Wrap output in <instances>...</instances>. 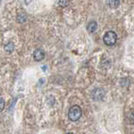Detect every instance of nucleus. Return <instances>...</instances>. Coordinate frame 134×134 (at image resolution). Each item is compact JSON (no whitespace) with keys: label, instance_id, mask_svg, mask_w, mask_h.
Listing matches in <instances>:
<instances>
[{"label":"nucleus","instance_id":"nucleus-1","mask_svg":"<svg viewBox=\"0 0 134 134\" xmlns=\"http://www.w3.org/2000/svg\"><path fill=\"white\" fill-rule=\"evenodd\" d=\"M82 115V110L77 105L71 107L68 111V117L70 121H78Z\"/></svg>","mask_w":134,"mask_h":134},{"label":"nucleus","instance_id":"nucleus-2","mask_svg":"<svg viewBox=\"0 0 134 134\" xmlns=\"http://www.w3.org/2000/svg\"><path fill=\"white\" fill-rule=\"evenodd\" d=\"M116 40H117V35H116V34L113 31L107 32L103 37V41L105 44H107L108 46L114 45L116 42Z\"/></svg>","mask_w":134,"mask_h":134},{"label":"nucleus","instance_id":"nucleus-3","mask_svg":"<svg viewBox=\"0 0 134 134\" xmlns=\"http://www.w3.org/2000/svg\"><path fill=\"white\" fill-rule=\"evenodd\" d=\"M92 96H93V99L96 100H102L104 96H105V91L102 89H100V88H97L93 92H92Z\"/></svg>","mask_w":134,"mask_h":134},{"label":"nucleus","instance_id":"nucleus-4","mask_svg":"<svg viewBox=\"0 0 134 134\" xmlns=\"http://www.w3.org/2000/svg\"><path fill=\"white\" fill-rule=\"evenodd\" d=\"M44 58V52L43 49H38L34 52V59L36 61H40Z\"/></svg>","mask_w":134,"mask_h":134},{"label":"nucleus","instance_id":"nucleus-5","mask_svg":"<svg viewBox=\"0 0 134 134\" xmlns=\"http://www.w3.org/2000/svg\"><path fill=\"white\" fill-rule=\"evenodd\" d=\"M96 29H97V24H96V21H91L87 25V30L90 33H94Z\"/></svg>","mask_w":134,"mask_h":134},{"label":"nucleus","instance_id":"nucleus-6","mask_svg":"<svg viewBox=\"0 0 134 134\" xmlns=\"http://www.w3.org/2000/svg\"><path fill=\"white\" fill-rule=\"evenodd\" d=\"M107 3L111 8H116L120 5V0H107Z\"/></svg>","mask_w":134,"mask_h":134},{"label":"nucleus","instance_id":"nucleus-7","mask_svg":"<svg viewBox=\"0 0 134 134\" xmlns=\"http://www.w3.org/2000/svg\"><path fill=\"white\" fill-rule=\"evenodd\" d=\"M4 49H5V50L8 53H11L14 51V44L12 43V42H9V43H8L6 45H5V47H4Z\"/></svg>","mask_w":134,"mask_h":134},{"label":"nucleus","instance_id":"nucleus-8","mask_svg":"<svg viewBox=\"0 0 134 134\" xmlns=\"http://www.w3.org/2000/svg\"><path fill=\"white\" fill-rule=\"evenodd\" d=\"M68 4H69V0H60L59 1V5L63 8L67 7Z\"/></svg>","mask_w":134,"mask_h":134},{"label":"nucleus","instance_id":"nucleus-9","mask_svg":"<svg viewBox=\"0 0 134 134\" xmlns=\"http://www.w3.org/2000/svg\"><path fill=\"white\" fill-rule=\"evenodd\" d=\"M18 17H20V19H21L20 23H24V22H25V20H26V16H25L24 14H19Z\"/></svg>","mask_w":134,"mask_h":134},{"label":"nucleus","instance_id":"nucleus-10","mask_svg":"<svg viewBox=\"0 0 134 134\" xmlns=\"http://www.w3.org/2000/svg\"><path fill=\"white\" fill-rule=\"evenodd\" d=\"M3 107H4V102H3V99L1 98V111L3 110Z\"/></svg>","mask_w":134,"mask_h":134},{"label":"nucleus","instance_id":"nucleus-11","mask_svg":"<svg viewBox=\"0 0 134 134\" xmlns=\"http://www.w3.org/2000/svg\"><path fill=\"white\" fill-rule=\"evenodd\" d=\"M67 134H73V133H71V132H69V133H67Z\"/></svg>","mask_w":134,"mask_h":134}]
</instances>
